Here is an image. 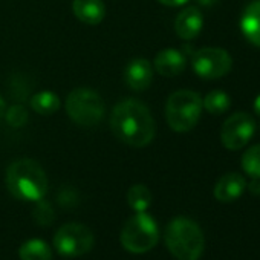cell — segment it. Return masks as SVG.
Returning a JSON list of instances; mask_svg holds the SVG:
<instances>
[{
	"label": "cell",
	"instance_id": "obj_1",
	"mask_svg": "<svg viewBox=\"0 0 260 260\" xmlns=\"http://www.w3.org/2000/svg\"><path fill=\"white\" fill-rule=\"evenodd\" d=\"M110 130L121 143L143 149L156 137V121L144 103L125 98L116 103L112 110Z\"/></svg>",
	"mask_w": 260,
	"mask_h": 260
},
{
	"label": "cell",
	"instance_id": "obj_2",
	"mask_svg": "<svg viewBox=\"0 0 260 260\" xmlns=\"http://www.w3.org/2000/svg\"><path fill=\"white\" fill-rule=\"evenodd\" d=\"M48 176L43 167L32 159H17L7 169V187L10 193L26 202H37L48 191Z\"/></svg>",
	"mask_w": 260,
	"mask_h": 260
},
{
	"label": "cell",
	"instance_id": "obj_3",
	"mask_svg": "<svg viewBox=\"0 0 260 260\" xmlns=\"http://www.w3.org/2000/svg\"><path fill=\"white\" fill-rule=\"evenodd\" d=\"M166 245L179 260H198L205 248L201 226L188 217H175L166 228Z\"/></svg>",
	"mask_w": 260,
	"mask_h": 260
},
{
	"label": "cell",
	"instance_id": "obj_4",
	"mask_svg": "<svg viewBox=\"0 0 260 260\" xmlns=\"http://www.w3.org/2000/svg\"><path fill=\"white\" fill-rule=\"evenodd\" d=\"M202 96L188 89L173 92L166 103V119L172 130L184 134L191 130L202 115Z\"/></svg>",
	"mask_w": 260,
	"mask_h": 260
},
{
	"label": "cell",
	"instance_id": "obj_5",
	"mask_svg": "<svg viewBox=\"0 0 260 260\" xmlns=\"http://www.w3.org/2000/svg\"><path fill=\"white\" fill-rule=\"evenodd\" d=\"M159 239V231L155 219L146 211H140L130 217L119 234L121 245L135 254H143L150 251Z\"/></svg>",
	"mask_w": 260,
	"mask_h": 260
},
{
	"label": "cell",
	"instance_id": "obj_6",
	"mask_svg": "<svg viewBox=\"0 0 260 260\" xmlns=\"http://www.w3.org/2000/svg\"><path fill=\"white\" fill-rule=\"evenodd\" d=\"M64 107L69 118L80 127H95L106 112L103 98L90 87L74 89L68 95Z\"/></svg>",
	"mask_w": 260,
	"mask_h": 260
},
{
	"label": "cell",
	"instance_id": "obj_7",
	"mask_svg": "<svg viewBox=\"0 0 260 260\" xmlns=\"http://www.w3.org/2000/svg\"><path fill=\"white\" fill-rule=\"evenodd\" d=\"M54 246L61 255L80 257L92 249L93 234L86 225L69 222L57 230L54 236Z\"/></svg>",
	"mask_w": 260,
	"mask_h": 260
},
{
	"label": "cell",
	"instance_id": "obj_8",
	"mask_svg": "<svg viewBox=\"0 0 260 260\" xmlns=\"http://www.w3.org/2000/svg\"><path fill=\"white\" fill-rule=\"evenodd\" d=\"M191 66L198 77L219 80L231 71L233 58L223 48H202L193 54Z\"/></svg>",
	"mask_w": 260,
	"mask_h": 260
},
{
	"label": "cell",
	"instance_id": "obj_9",
	"mask_svg": "<svg viewBox=\"0 0 260 260\" xmlns=\"http://www.w3.org/2000/svg\"><path fill=\"white\" fill-rule=\"evenodd\" d=\"M255 132V121L248 112H236L230 115L220 128V141L226 150L237 152L243 149Z\"/></svg>",
	"mask_w": 260,
	"mask_h": 260
},
{
	"label": "cell",
	"instance_id": "obj_10",
	"mask_svg": "<svg viewBox=\"0 0 260 260\" xmlns=\"http://www.w3.org/2000/svg\"><path fill=\"white\" fill-rule=\"evenodd\" d=\"M122 78L132 90H146L153 80V66L146 58H134L125 64Z\"/></svg>",
	"mask_w": 260,
	"mask_h": 260
},
{
	"label": "cell",
	"instance_id": "obj_11",
	"mask_svg": "<svg viewBox=\"0 0 260 260\" xmlns=\"http://www.w3.org/2000/svg\"><path fill=\"white\" fill-rule=\"evenodd\" d=\"M204 26V16L198 7H187L175 19V32L182 40L196 39Z\"/></svg>",
	"mask_w": 260,
	"mask_h": 260
},
{
	"label": "cell",
	"instance_id": "obj_12",
	"mask_svg": "<svg viewBox=\"0 0 260 260\" xmlns=\"http://www.w3.org/2000/svg\"><path fill=\"white\" fill-rule=\"evenodd\" d=\"M155 71L162 77H176L184 72L187 66V57L175 48H166L159 51L153 61Z\"/></svg>",
	"mask_w": 260,
	"mask_h": 260
},
{
	"label": "cell",
	"instance_id": "obj_13",
	"mask_svg": "<svg viewBox=\"0 0 260 260\" xmlns=\"http://www.w3.org/2000/svg\"><path fill=\"white\" fill-rule=\"evenodd\" d=\"M246 188V181L240 173H226L214 185V198L219 202L230 204L239 199Z\"/></svg>",
	"mask_w": 260,
	"mask_h": 260
},
{
	"label": "cell",
	"instance_id": "obj_14",
	"mask_svg": "<svg viewBox=\"0 0 260 260\" xmlns=\"http://www.w3.org/2000/svg\"><path fill=\"white\" fill-rule=\"evenodd\" d=\"M72 13L84 25L95 26L104 20L106 5L103 0H74Z\"/></svg>",
	"mask_w": 260,
	"mask_h": 260
},
{
	"label": "cell",
	"instance_id": "obj_15",
	"mask_svg": "<svg viewBox=\"0 0 260 260\" xmlns=\"http://www.w3.org/2000/svg\"><path fill=\"white\" fill-rule=\"evenodd\" d=\"M240 31L251 45L260 48V0H254L243 10Z\"/></svg>",
	"mask_w": 260,
	"mask_h": 260
},
{
	"label": "cell",
	"instance_id": "obj_16",
	"mask_svg": "<svg viewBox=\"0 0 260 260\" xmlns=\"http://www.w3.org/2000/svg\"><path fill=\"white\" fill-rule=\"evenodd\" d=\"M29 103H31L32 110L37 112L39 115H54L55 112H58L61 106L60 96L51 90H42L32 95Z\"/></svg>",
	"mask_w": 260,
	"mask_h": 260
},
{
	"label": "cell",
	"instance_id": "obj_17",
	"mask_svg": "<svg viewBox=\"0 0 260 260\" xmlns=\"http://www.w3.org/2000/svg\"><path fill=\"white\" fill-rule=\"evenodd\" d=\"M20 260H52L51 246L42 239H31L19 249Z\"/></svg>",
	"mask_w": 260,
	"mask_h": 260
},
{
	"label": "cell",
	"instance_id": "obj_18",
	"mask_svg": "<svg viewBox=\"0 0 260 260\" xmlns=\"http://www.w3.org/2000/svg\"><path fill=\"white\" fill-rule=\"evenodd\" d=\"M231 106V98L223 90H211L202 100V107L210 115H222Z\"/></svg>",
	"mask_w": 260,
	"mask_h": 260
},
{
	"label": "cell",
	"instance_id": "obj_19",
	"mask_svg": "<svg viewBox=\"0 0 260 260\" xmlns=\"http://www.w3.org/2000/svg\"><path fill=\"white\" fill-rule=\"evenodd\" d=\"M127 202L130 205V208L135 210L137 213L140 211H146L150 207L152 202V193L150 190L143 185V184H137L132 185L127 191Z\"/></svg>",
	"mask_w": 260,
	"mask_h": 260
},
{
	"label": "cell",
	"instance_id": "obj_20",
	"mask_svg": "<svg viewBox=\"0 0 260 260\" xmlns=\"http://www.w3.org/2000/svg\"><path fill=\"white\" fill-rule=\"evenodd\" d=\"M242 169L252 179H260V144L249 147L242 155Z\"/></svg>",
	"mask_w": 260,
	"mask_h": 260
},
{
	"label": "cell",
	"instance_id": "obj_21",
	"mask_svg": "<svg viewBox=\"0 0 260 260\" xmlns=\"http://www.w3.org/2000/svg\"><path fill=\"white\" fill-rule=\"evenodd\" d=\"M32 214H34L36 222L39 225H42V226L51 225L54 222V219H55V211H54L52 205L49 202L43 201V199L36 202V208H34Z\"/></svg>",
	"mask_w": 260,
	"mask_h": 260
},
{
	"label": "cell",
	"instance_id": "obj_22",
	"mask_svg": "<svg viewBox=\"0 0 260 260\" xmlns=\"http://www.w3.org/2000/svg\"><path fill=\"white\" fill-rule=\"evenodd\" d=\"M5 118L10 125L13 127H22L28 121V110L22 104H14L5 112Z\"/></svg>",
	"mask_w": 260,
	"mask_h": 260
},
{
	"label": "cell",
	"instance_id": "obj_23",
	"mask_svg": "<svg viewBox=\"0 0 260 260\" xmlns=\"http://www.w3.org/2000/svg\"><path fill=\"white\" fill-rule=\"evenodd\" d=\"M77 198H75V194L72 193V196H69L68 194V191H61V194H60V204L63 205V207H74V205H77Z\"/></svg>",
	"mask_w": 260,
	"mask_h": 260
},
{
	"label": "cell",
	"instance_id": "obj_24",
	"mask_svg": "<svg viewBox=\"0 0 260 260\" xmlns=\"http://www.w3.org/2000/svg\"><path fill=\"white\" fill-rule=\"evenodd\" d=\"M161 5H166V7H170V8H176V7H182L185 5L188 0H158Z\"/></svg>",
	"mask_w": 260,
	"mask_h": 260
},
{
	"label": "cell",
	"instance_id": "obj_25",
	"mask_svg": "<svg viewBox=\"0 0 260 260\" xmlns=\"http://www.w3.org/2000/svg\"><path fill=\"white\" fill-rule=\"evenodd\" d=\"M5 112H7V103L2 96H0V118L5 116Z\"/></svg>",
	"mask_w": 260,
	"mask_h": 260
},
{
	"label": "cell",
	"instance_id": "obj_26",
	"mask_svg": "<svg viewBox=\"0 0 260 260\" xmlns=\"http://www.w3.org/2000/svg\"><path fill=\"white\" fill-rule=\"evenodd\" d=\"M254 112L260 116V93L255 96V100H254Z\"/></svg>",
	"mask_w": 260,
	"mask_h": 260
},
{
	"label": "cell",
	"instance_id": "obj_27",
	"mask_svg": "<svg viewBox=\"0 0 260 260\" xmlns=\"http://www.w3.org/2000/svg\"><path fill=\"white\" fill-rule=\"evenodd\" d=\"M199 2H201L202 5H210V4L213 2V0H199Z\"/></svg>",
	"mask_w": 260,
	"mask_h": 260
}]
</instances>
